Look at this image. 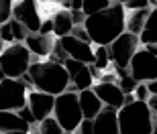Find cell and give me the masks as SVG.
<instances>
[{
  "instance_id": "11",
  "label": "cell",
  "mask_w": 157,
  "mask_h": 134,
  "mask_svg": "<svg viewBox=\"0 0 157 134\" xmlns=\"http://www.w3.org/2000/svg\"><path fill=\"white\" fill-rule=\"evenodd\" d=\"M53 104H55V96H51V93L39 92V89H29V93H27V106L31 108L37 122L45 120L47 116H51Z\"/></svg>"
},
{
  "instance_id": "4",
  "label": "cell",
  "mask_w": 157,
  "mask_h": 134,
  "mask_svg": "<svg viewBox=\"0 0 157 134\" xmlns=\"http://www.w3.org/2000/svg\"><path fill=\"white\" fill-rule=\"evenodd\" d=\"M53 118L59 122V126L67 134H74L80 122L84 120L80 108V100H78V92L74 89H65L63 93L55 96V104H53Z\"/></svg>"
},
{
  "instance_id": "21",
  "label": "cell",
  "mask_w": 157,
  "mask_h": 134,
  "mask_svg": "<svg viewBox=\"0 0 157 134\" xmlns=\"http://www.w3.org/2000/svg\"><path fill=\"white\" fill-rule=\"evenodd\" d=\"M100 71L110 67V53L106 45H94V61H92Z\"/></svg>"
},
{
  "instance_id": "20",
  "label": "cell",
  "mask_w": 157,
  "mask_h": 134,
  "mask_svg": "<svg viewBox=\"0 0 157 134\" xmlns=\"http://www.w3.org/2000/svg\"><path fill=\"white\" fill-rule=\"evenodd\" d=\"M141 45H149V43H157V8L149 10V16L145 20V27L139 35Z\"/></svg>"
},
{
  "instance_id": "24",
  "label": "cell",
  "mask_w": 157,
  "mask_h": 134,
  "mask_svg": "<svg viewBox=\"0 0 157 134\" xmlns=\"http://www.w3.org/2000/svg\"><path fill=\"white\" fill-rule=\"evenodd\" d=\"M8 23H10V29H12V37H14V41H17V43H25V39H27V35H29V31L25 29V24H21L17 18H10Z\"/></svg>"
},
{
  "instance_id": "5",
  "label": "cell",
  "mask_w": 157,
  "mask_h": 134,
  "mask_svg": "<svg viewBox=\"0 0 157 134\" xmlns=\"http://www.w3.org/2000/svg\"><path fill=\"white\" fill-rule=\"evenodd\" d=\"M31 63H33V55L25 43H10L0 53V65L6 77H14V79L23 77L29 71Z\"/></svg>"
},
{
  "instance_id": "46",
  "label": "cell",
  "mask_w": 157,
  "mask_h": 134,
  "mask_svg": "<svg viewBox=\"0 0 157 134\" xmlns=\"http://www.w3.org/2000/svg\"><path fill=\"white\" fill-rule=\"evenodd\" d=\"M153 120H155V126H157V116H153Z\"/></svg>"
},
{
  "instance_id": "33",
  "label": "cell",
  "mask_w": 157,
  "mask_h": 134,
  "mask_svg": "<svg viewBox=\"0 0 157 134\" xmlns=\"http://www.w3.org/2000/svg\"><path fill=\"white\" fill-rule=\"evenodd\" d=\"M17 114H18L21 118H23L25 122H29L31 126H35V124H37V120H35V116H33V112H31L29 106H23L21 110H17Z\"/></svg>"
},
{
  "instance_id": "17",
  "label": "cell",
  "mask_w": 157,
  "mask_h": 134,
  "mask_svg": "<svg viewBox=\"0 0 157 134\" xmlns=\"http://www.w3.org/2000/svg\"><path fill=\"white\" fill-rule=\"evenodd\" d=\"M71 29H74V20H71V12L67 8H59L53 16V37L59 39V37L70 35Z\"/></svg>"
},
{
  "instance_id": "23",
  "label": "cell",
  "mask_w": 157,
  "mask_h": 134,
  "mask_svg": "<svg viewBox=\"0 0 157 134\" xmlns=\"http://www.w3.org/2000/svg\"><path fill=\"white\" fill-rule=\"evenodd\" d=\"M110 4H112L110 0H84V4H82V12H84L86 16H90V14L102 10V8H106V6H110Z\"/></svg>"
},
{
  "instance_id": "39",
  "label": "cell",
  "mask_w": 157,
  "mask_h": 134,
  "mask_svg": "<svg viewBox=\"0 0 157 134\" xmlns=\"http://www.w3.org/2000/svg\"><path fill=\"white\" fill-rule=\"evenodd\" d=\"M143 47H145L149 53H153V55L157 57V43H149V45H143Z\"/></svg>"
},
{
  "instance_id": "2",
  "label": "cell",
  "mask_w": 157,
  "mask_h": 134,
  "mask_svg": "<svg viewBox=\"0 0 157 134\" xmlns=\"http://www.w3.org/2000/svg\"><path fill=\"white\" fill-rule=\"evenodd\" d=\"M29 75L33 81V89L59 96L65 89H70V73L63 67V63H55V61H33L29 67Z\"/></svg>"
},
{
  "instance_id": "32",
  "label": "cell",
  "mask_w": 157,
  "mask_h": 134,
  "mask_svg": "<svg viewBox=\"0 0 157 134\" xmlns=\"http://www.w3.org/2000/svg\"><path fill=\"white\" fill-rule=\"evenodd\" d=\"M76 134H94V122L90 118H84L80 122V126L76 128Z\"/></svg>"
},
{
  "instance_id": "37",
  "label": "cell",
  "mask_w": 157,
  "mask_h": 134,
  "mask_svg": "<svg viewBox=\"0 0 157 134\" xmlns=\"http://www.w3.org/2000/svg\"><path fill=\"white\" fill-rule=\"evenodd\" d=\"M147 88H149V93H157V77L155 79H151V81H147Z\"/></svg>"
},
{
  "instance_id": "8",
  "label": "cell",
  "mask_w": 157,
  "mask_h": 134,
  "mask_svg": "<svg viewBox=\"0 0 157 134\" xmlns=\"http://www.w3.org/2000/svg\"><path fill=\"white\" fill-rule=\"evenodd\" d=\"M128 71L137 81H151V79L157 77V57L141 45L131 57Z\"/></svg>"
},
{
  "instance_id": "7",
  "label": "cell",
  "mask_w": 157,
  "mask_h": 134,
  "mask_svg": "<svg viewBox=\"0 0 157 134\" xmlns=\"http://www.w3.org/2000/svg\"><path fill=\"white\" fill-rule=\"evenodd\" d=\"M141 47L139 35H133L124 31L122 35H118L114 41L108 45V53H110V63L114 67H128L131 57L135 55V51Z\"/></svg>"
},
{
  "instance_id": "38",
  "label": "cell",
  "mask_w": 157,
  "mask_h": 134,
  "mask_svg": "<svg viewBox=\"0 0 157 134\" xmlns=\"http://www.w3.org/2000/svg\"><path fill=\"white\" fill-rule=\"evenodd\" d=\"M71 8L70 10H82V4H84V0H70Z\"/></svg>"
},
{
  "instance_id": "13",
  "label": "cell",
  "mask_w": 157,
  "mask_h": 134,
  "mask_svg": "<svg viewBox=\"0 0 157 134\" xmlns=\"http://www.w3.org/2000/svg\"><path fill=\"white\" fill-rule=\"evenodd\" d=\"M94 122V134H121L118 132V110L110 106H102V110L96 114Z\"/></svg>"
},
{
  "instance_id": "14",
  "label": "cell",
  "mask_w": 157,
  "mask_h": 134,
  "mask_svg": "<svg viewBox=\"0 0 157 134\" xmlns=\"http://www.w3.org/2000/svg\"><path fill=\"white\" fill-rule=\"evenodd\" d=\"M53 43H55L53 35H41V33H29L25 39V45H27V49L31 51L33 57H49Z\"/></svg>"
},
{
  "instance_id": "40",
  "label": "cell",
  "mask_w": 157,
  "mask_h": 134,
  "mask_svg": "<svg viewBox=\"0 0 157 134\" xmlns=\"http://www.w3.org/2000/svg\"><path fill=\"white\" fill-rule=\"evenodd\" d=\"M0 134H29L25 130H6V132H0Z\"/></svg>"
},
{
  "instance_id": "12",
  "label": "cell",
  "mask_w": 157,
  "mask_h": 134,
  "mask_svg": "<svg viewBox=\"0 0 157 134\" xmlns=\"http://www.w3.org/2000/svg\"><path fill=\"white\" fill-rule=\"evenodd\" d=\"M92 89L102 100L104 106H110L114 110H121L124 106V92L118 88L117 81H96L92 85Z\"/></svg>"
},
{
  "instance_id": "45",
  "label": "cell",
  "mask_w": 157,
  "mask_h": 134,
  "mask_svg": "<svg viewBox=\"0 0 157 134\" xmlns=\"http://www.w3.org/2000/svg\"><path fill=\"white\" fill-rule=\"evenodd\" d=\"M2 49H4V43H2V39H0V53H2Z\"/></svg>"
},
{
  "instance_id": "28",
  "label": "cell",
  "mask_w": 157,
  "mask_h": 134,
  "mask_svg": "<svg viewBox=\"0 0 157 134\" xmlns=\"http://www.w3.org/2000/svg\"><path fill=\"white\" fill-rule=\"evenodd\" d=\"M135 100H141V102H147L149 100V88H147V81H139L137 83V88H135Z\"/></svg>"
},
{
  "instance_id": "16",
  "label": "cell",
  "mask_w": 157,
  "mask_h": 134,
  "mask_svg": "<svg viewBox=\"0 0 157 134\" xmlns=\"http://www.w3.org/2000/svg\"><path fill=\"white\" fill-rule=\"evenodd\" d=\"M31 128L33 126L29 122H25L17 112L0 110V132H6V130H25V132H29Z\"/></svg>"
},
{
  "instance_id": "25",
  "label": "cell",
  "mask_w": 157,
  "mask_h": 134,
  "mask_svg": "<svg viewBox=\"0 0 157 134\" xmlns=\"http://www.w3.org/2000/svg\"><path fill=\"white\" fill-rule=\"evenodd\" d=\"M49 61H55V63H63L65 59H67V53L63 51V47L59 45V41L55 39V43H53V49H51V53H49Z\"/></svg>"
},
{
  "instance_id": "22",
  "label": "cell",
  "mask_w": 157,
  "mask_h": 134,
  "mask_svg": "<svg viewBox=\"0 0 157 134\" xmlns=\"http://www.w3.org/2000/svg\"><path fill=\"white\" fill-rule=\"evenodd\" d=\"M39 132L41 134H65V130L59 126V122L51 116H47L45 120H41L39 122Z\"/></svg>"
},
{
  "instance_id": "29",
  "label": "cell",
  "mask_w": 157,
  "mask_h": 134,
  "mask_svg": "<svg viewBox=\"0 0 157 134\" xmlns=\"http://www.w3.org/2000/svg\"><path fill=\"white\" fill-rule=\"evenodd\" d=\"M0 39H2V43H6V45L17 43V41H14V37H12L10 23H2V24H0Z\"/></svg>"
},
{
  "instance_id": "3",
  "label": "cell",
  "mask_w": 157,
  "mask_h": 134,
  "mask_svg": "<svg viewBox=\"0 0 157 134\" xmlns=\"http://www.w3.org/2000/svg\"><path fill=\"white\" fill-rule=\"evenodd\" d=\"M155 120L147 102L133 100L118 110V132L121 134H151Z\"/></svg>"
},
{
  "instance_id": "43",
  "label": "cell",
  "mask_w": 157,
  "mask_h": 134,
  "mask_svg": "<svg viewBox=\"0 0 157 134\" xmlns=\"http://www.w3.org/2000/svg\"><path fill=\"white\" fill-rule=\"evenodd\" d=\"M110 2H118V4H124L127 0H110Z\"/></svg>"
},
{
  "instance_id": "9",
  "label": "cell",
  "mask_w": 157,
  "mask_h": 134,
  "mask_svg": "<svg viewBox=\"0 0 157 134\" xmlns=\"http://www.w3.org/2000/svg\"><path fill=\"white\" fill-rule=\"evenodd\" d=\"M12 18H17L29 33H39L41 27V12L37 6V0H17L12 6Z\"/></svg>"
},
{
  "instance_id": "30",
  "label": "cell",
  "mask_w": 157,
  "mask_h": 134,
  "mask_svg": "<svg viewBox=\"0 0 157 134\" xmlns=\"http://www.w3.org/2000/svg\"><path fill=\"white\" fill-rule=\"evenodd\" d=\"M70 35L78 37L80 41L92 43V41H90V35H88V31H86V27H84V24H74V29H71V33H70Z\"/></svg>"
},
{
  "instance_id": "27",
  "label": "cell",
  "mask_w": 157,
  "mask_h": 134,
  "mask_svg": "<svg viewBox=\"0 0 157 134\" xmlns=\"http://www.w3.org/2000/svg\"><path fill=\"white\" fill-rule=\"evenodd\" d=\"M117 83H118V88H121L124 93H133L139 81H137L133 75H124V77H118V81H117Z\"/></svg>"
},
{
  "instance_id": "42",
  "label": "cell",
  "mask_w": 157,
  "mask_h": 134,
  "mask_svg": "<svg viewBox=\"0 0 157 134\" xmlns=\"http://www.w3.org/2000/svg\"><path fill=\"white\" fill-rule=\"evenodd\" d=\"M4 77H6L4 75V69H2V65H0V79H4Z\"/></svg>"
},
{
  "instance_id": "41",
  "label": "cell",
  "mask_w": 157,
  "mask_h": 134,
  "mask_svg": "<svg viewBox=\"0 0 157 134\" xmlns=\"http://www.w3.org/2000/svg\"><path fill=\"white\" fill-rule=\"evenodd\" d=\"M29 134H41V132H39V128H31Z\"/></svg>"
},
{
  "instance_id": "34",
  "label": "cell",
  "mask_w": 157,
  "mask_h": 134,
  "mask_svg": "<svg viewBox=\"0 0 157 134\" xmlns=\"http://www.w3.org/2000/svg\"><path fill=\"white\" fill-rule=\"evenodd\" d=\"M39 33H41V35H53V18H47V20H41Z\"/></svg>"
},
{
  "instance_id": "31",
  "label": "cell",
  "mask_w": 157,
  "mask_h": 134,
  "mask_svg": "<svg viewBox=\"0 0 157 134\" xmlns=\"http://www.w3.org/2000/svg\"><path fill=\"white\" fill-rule=\"evenodd\" d=\"M149 6H151L149 0H127L124 2L127 10H139V8H149Z\"/></svg>"
},
{
  "instance_id": "1",
  "label": "cell",
  "mask_w": 157,
  "mask_h": 134,
  "mask_svg": "<svg viewBox=\"0 0 157 134\" xmlns=\"http://www.w3.org/2000/svg\"><path fill=\"white\" fill-rule=\"evenodd\" d=\"M124 20H127V8L124 4L112 2L110 6H106L102 10L94 12L90 16H86L84 27H86L92 45H110L118 35L124 33Z\"/></svg>"
},
{
  "instance_id": "10",
  "label": "cell",
  "mask_w": 157,
  "mask_h": 134,
  "mask_svg": "<svg viewBox=\"0 0 157 134\" xmlns=\"http://www.w3.org/2000/svg\"><path fill=\"white\" fill-rule=\"evenodd\" d=\"M57 41H59V45L63 47V51L67 53V57L78 59L82 63H92L94 61V45L92 43L80 41V39L74 37V35L59 37Z\"/></svg>"
},
{
  "instance_id": "36",
  "label": "cell",
  "mask_w": 157,
  "mask_h": 134,
  "mask_svg": "<svg viewBox=\"0 0 157 134\" xmlns=\"http://www.w3.org/2000/svg\"><path fill=\"white\" fill-rule=\"evenodd\" d=\"M147 104H149V108H151L153 116H157V93L149 96V100H147Z\"/></svg>"
},
{
  "instance_id": "18",
  "label": "cell",
  "mask_w": 157,
  "mask_h": 134,
  "mask_svg": "<svg viewBox=\"0 0 157 134\" xmlns=\"http://www.w3.org/2000/svg\"><path fill=\"white\" fill-rule=\"evenodd\" d=\"M70 81H71L70 89H74V92H82V89L92 88L94 83H96V79H94V75H92V71H90V67H88V63H84L80 69L70 77Z\"/></svg>"
},
{
  "instance_id": "26",
  "label": "cell",
  "mask_w": 157,
  "mask_h": 134,
  "mask_svg": "<svg viewBox=\"0 0 157 134\" xmlns=\"http://www.w3.org/2000/svg\"><path fill=\"white\" fill-rule=\"evenodd\" d=\"M12 6H14V0H0V24L8 23L12 18Z\"/></svg>"
},
{
  "instance_id": "6",
  "label": "cell",
  "mask_w": 157,
  "mask_h": 134,
  "mask_svg": "<svg viewBox=\"0 0 157 134\" xmlns=\"http://www.w3.org/2000/svg\"><path fill=\"white\" fill-rule=\"evenodd\" d=\"M27 93H29V85L21 77L0 79V110H21L23 106H27Z\"/></svg>"
},
{
  "instance_id": "44",
  "label": "cell",
  "mask_w": 157,
  "mask_h": 134,
  "mask_svg": "<svg viewBox=\"0 0 157 134\" xmlns=\"http://www.w3.org/2000/svg\"><path fill=\"white\" fill-rule=\"evenodd\" d=\"M149 2L153 4V8H157V0H149Z\"/></svg>"
},
{
  "instance_id": "19",
  "label": "cell",
  "mask_w": 157,
  "mask_h": 134,
  "mask_svg": "<svg viewBox=\"0 0 157 134\" xmlns=\"http://www.w3.org/2000/svg\"><path fill=\"white\" fill-rule=\"evenodd\" d=\"M151 8H139V10H127V20H124V29L133 35H141V31L145 27V20L149 16Z\"/></svg>"
},
{
  "instance_id": "15",
  "label": "cell",
  "mask_w": 157,
  "mask_h": 134,
  "mask_svg": "<svg viewBox=\"0 0 157 134\" xmlns=\"http://www.w3.org/2000/svg\"><path fill=\"white\" fill-rule=\"evenodd\" d=\"M78 100H80V108H82L84 118H90V120H94L96 114H98V112L102 110V106H104V104H102V100L94 93L92 88L78 92Z\"/></svg>"
},
{
  "instance_id": "35",
  "label": "cell",
  "mask_w": 157,
  "mask_h": 134,
  "mask_svg": "<svg viewBox=\"0 0 157 134\" xmlns=\"http://www.w3.org/2000/svg\"><path fill=\"white\" fill-rule=\"evenodd\" d=\"M71 12V20H74V24H84V20H86V14L82 10H70Z\"/></svg>"
}]
</instances>
